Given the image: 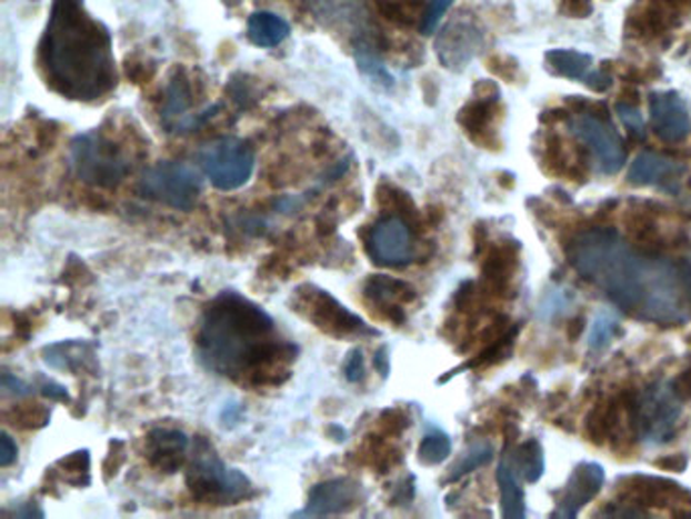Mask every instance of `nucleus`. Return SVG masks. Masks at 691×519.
<instances>
[{
	"label": "nucleus",
	"mask_w": 691,
	"mask_h": 519,
	"mask_svg": "<svg viewBox=\"0 0 691 519\" xmlns=\"http://www.w3.org/2000/svg\"><path fill=\"white\" fill-rule=\"evenodd\" d=\"M193 106V92L189 80L183 71H177L173 78L164 88V98H162L161 118L162 124L169 132H193L199 130L208 122L209 118H213L221 106H209L206 110L189 114Z\"/></svg>",
	"instance_id": "nucleus-13"
},
{
	"label": "nucleus",
	"mask_w": 691,
	"mask_h": 519,
	"mask_svg": "<svg viewBox=\"0 0 691 519\" xmlns=\"http://www.w3.org/2000/svg\"><path fill=\"white\" fill-rule=\"evenodd\" d=\"M617 112L621 116L624 127L629 128V134L634 139L643 140V116L639 112V108L633 104H627V102H619L617 104Z\"/></svg>",
	"instance_id": "nucleus-37"
},
{
	"label": "nucleus",
	"mask_w": 691,
	"mask_h": 519,
	"mask_svg": "<svg viewBox=\"0 0 691 519\" xmlns=\"http://www.w3.org/2000/svg\"><path fill=\"white\" fill-rule=\"evenodd\" d=\"M493 457H495V450L489 442H474L457 461V465H452L449 477H447V483H454L464 475L473 473L477 469H481L484 465L493 461Z\"/></svg>",
	"instance_id": "nucleus-29"
},
{
	"label": "nucleus",
	"mask_w": 691,
	"mask_h": 519,
	"mask_svg": "<svg viewBox=\"0 0 691 519\" xmlns=\"http://www.w3.org/2000/svg\"><path fill=\"white\" fill-rule=\"evenodd\" d=\"M483 46V33L473 19L459 14L437 39V56L447 70L461 71Z\"/></svg>",
	"instance_id": "nucleus-14"
},
{
	"label": "nucleus",
	"mask_w": 691,
	"mask_h": 519,
	"mask_svg": "<svg viewBox=\"0 0 691 519\" xmlns=\"http://www.w3.org/2000/svg\"><path fill=\"white\" fill-rule=\"evenodd\" d=\"M681 400L671 383H653L637 396V432L653 445H665L675 437L681 418Z\"/></svg>",
	"instance_id": "nucleus-9"
},
{
	"label": "nucleus",
	"mask_w": 691,
	"mask_h": 519,
	"mask_svg": "<svg viewBox=\"0 0 691 519\" xmlns=\"http://www.w3.org/2000/svg\"><path fill=\"white\" fill-rule=\"evenodd\" d=\"M297 311L302 312L309 321L317 325L324 333L333 337H359V335H378L361 321L358 315L349 311L331 292L317 287H302L297 290L294 299Z\"/></svg>",
	"instance_id": "nucleus-10"
},
{
	"label": "nucleus",
	"mask_w": 691,
	"mask_h": 519,
	"mask_svg": "<svg viewBox=\"0 0 691 519\" xmlns=\"http://www.w3.org/2000/svg\"><path fill=\"white\" fill-rule=\"evenodd\" d=\"M93 347L88 341H61L43 349V359L53 370L71 371L92 370Z\"/></svg>",
	"instance_id": "nucleus-26"
},
{
	"label": "nucleus",
	"mask_w": 691,
	"mask_h": 519,
	"mask_svg": "<svg viewBox=\"0 0 691 519\" xmlns=\"http://www.w3.org/2000/svg\"><path fill=\"white\" fill-rule=\"evenodd\" d=\"M568 112L565 110H548L545 114H542L543 124H555L560 120H565Z\"/></svg>",
	"instance_id": "nucleus-51"
},
{
	"label": "nucleus",
	"mask_w": 691,
	"mask_h": 519,
	"mask_svg": "<svg viewBox=\"0 0 691 519\" xmlns=\"http://www.w3.org/2000/svg\"><path fill=\"white\" fill-rule=\"evenodd\" d=\"M343 373H345V380L351 381V383H358L365 378V359H363V351L359 347L347 356Z\"/></svg>",
	"instance_id": "nucleus-38"
},
{
	"label": "nucleus",
	"mask_w": 691,
	"mask_h": 519,
	"mask_svg": "<svg viewBox=\"0 0 691 519\" xmlns=\"http://www.w3.org/2000/svg\"><path fill=\"white\" fill-rule=\"evenodd\" d=\"M450 450H452V445H450L449 435H444L442 430H430L418 447V459L422 465L432 467V465L447 461Z\"/></svg>",
	"instance_id": "nucleus-31"
},
{
	"label": "nucleus",
	"mask_w": 691,
	"mask_h": 519,
	"mask_svg": "<svg viewBox=\"0 0 691 519\" xmlns=\"http://www.w3.org/2000/svg\"><path fill=\"white\" fill-rule=\"evenodd\" d=\"M487 68H489L491 73H495L499 80L509 81V83L518 81L519 63L515 59L509 58V56H493V58H489Z\"/></svg>",
	"instance_id": "nucleus-36"
},
{
	"label": "nucleus",
	"mask_w": 691,
	"mask_h": 519,
	"mask_svg": "<svg viewBox=\"0 0 691 519\" xmlns=\"http://www.w3.org/2000/svg\"><path fill=\"white\" fill-rule=\"evenodd\" d=\"M187 487L203 506H236L254 496V485L240 471L219 459L213 445L197 437L193 459L187 469Z\"/></svg>",
	"instance_id": "nucleus-5"
},
{
	"label": "nucleus",
	"mask_w": 691,
	"mask_h": 519,
	"mask_svg": "<svg viewBox=\"0 0 691 519\" xmlns=\"http://www.w3.org/2000/svg\"><path fill=\"white\" fill-rule=\"evenodd\" d=\"M545 63L555 76H562L568 80H584L588 70L592 66V58L580 51L570 49H553L545 53Z\"/></svg>",
	"instance_id": "nucleus-28"
},
{
	"label": "nucleus",
	"mask_w": 691,
	"mask_h": 519,
	"mask_svg": "<svg viewBox=\"0 0 691 519\" xmlns=\"http://www.w3.org/2000/svg\"><path fill=\"white\" fill-rule=\"evenodd\" d=\"M680 23L681 14L671 11L663 2L645 0L643 4L639 2L631 11L627 27H629L631 36L641 37V39H655V37L665 36L668 31Z\"/></svg>",
	"instance_id": "nucleus-23"
},
{
	"label": "nucleus",
	"mask_w": 691,
	"mask_h": 519,
	"mask_svg": "<svg viewBox=\"0 0 691 519\" xmlns=\"http://www.w3.org/2000/svg\"><path fill=\"white\" fill-rule=\"evenodd\" d=\"M203 181L189 162L164 161L147 169L139 181L140 196L179 211H191L201 197Z\"/></svg>",
	"instance_id": "nucleus-7"
},
{
	"label": "nucleus",
	"mask_w": 691,
	"mask_h": 519,
	"mask_svg": "<svg viewBox=\"0 0 691 519\" xmlns=\"http://www.w3.org/2000/svg\"><path fill=\"white\" fill-rule=\"evenodd\" d=\"M578 139L592 150L599 162L600 173L617 174L624 164L627 150L619 132L611 127V120H600L597 116L578 114L572 122Z\"/></svg>",
	"instance_id": "nucleus-12"
},
{
	"label": "nucleus",
	"mask_w": 691,
	"mask_h": 519,
	"mask_svg": "<svg viewBox=\"0 0 691 519\" xmlns=\"http://www.w3.org/2000/svg\"><path fill=\"white\" fill-rule=\"evenodd\" d=\"M365 297L375 307L383 309L392 321L402 323V305L412 302L415 299V290L408 282H403V280L380 275V277L369 278L368 282H365Z\"/></svg>",
	"instance_id": "nucleus-24"
},
{
	"label": "nucleus",
	"mask_w": 691,
	"mask_h": 519,
	"mask_svg": "<svg viewBox=\"0 0 691 519\" xmlns=\"http://www.w3.org/2000/svg\"><path fill=\"white\" fill-rule=\"evenodd\" d=\"M584 323H587L584 317H577V319L570 321V325H568V339H570V341H574V339L580 337L582 329H584Z\"/></svg>",
	"instance_id": "nucleus-50"
},
{
	"label": "nucleus",
	"mask_w": 691,
	"mask_h": 519,
	"mask_svg": "<svg viewBox=\"0 0 691 519\" xmlns=\"http://www.w3.org/2000/svg\"><path fill=\"white\" fill-rule=\"evenodd\" d=\"M189 439L177 428H154L147 437V459L161 473H177L184 465Z\"/></svg>",
	"instance_id": "nucleus-19"
},
{
	"label": "nucleus",
	"mask_w": 691,
	"mask_h": 519,
	"mask_svg": "<svg viewBox=\"0 0 691 519\" xmlns=\"http://www.w3.org/2000/svg\"><path fill=\"white\" fill-rule=\"evenodd\" d=\"M673 392L680 396L681 400H690L691 398V361L685 370L681 371L675 380L671 381Z\"/></svg>",
	"instance_id": "nucleus-46"
},
{
	"label": "nucleus",
	"mask_w": 691,
	"mask_h": 519,
	"mask_svg": "<svg viewBox=\"0 0 691 519\" xmlns=\"http://www.w3.org/2000/svg\"><path fill=\"white\" fill-rule=\"evenodd\" d=\"M378 2H380L381 11L385 12L390 19H395L400 23H410L422 0H378Z\"/></svg>",
	"instance_id": "nucleus-34"
},
{
	"label": "nucleus",
	"mask_w": 691,
	"mask_h": 519,
	"mask_svg": "<svg viewBox=\"0 0 691 519\" xmlns=\"http://www.w3.org/2000/svg\"><path fill=\"white\" fill-rule=\"evenodd\" d=\"M312 17L334 33L345 36L353 43L359 70L378 83H390L392 78L383 68L375 29L371 27L365 0H300Z\"/></svg>",
	"instance_id": "nucleus-4"
},
{
	"label": "nucleus",
	"mask_w": 691,
	"mask_h": 519,
	"mask_svg": "<svg viewBox=\"0 0 691 519\" xmlns=\"http://www.w3.org/2000/svg\"><path fill=\"white\" fill-rule=\"evenodd\" d=\"M39 66L47 83L68 100L93 102L116 86L112 37L83 0H53Z\"/></svg>",
	"instance_id": "nucleus-3"
},
{
	"label": "nucleus",
	"mask_w": 691,
	"mask_h": 519,
	"mask_svg": "<svg viewBox=\"0 0 691 519\" xmlns=\"http://www.w3.org/2000/svg\"><path fill=\"white\" fill-rule=\"evenodd\" d=\"M197 161L211 186L219 191H236L246 186L256 169L254 150L248 142L236 137H223L209 142L199 150Z\"/></svg>",
	"instance_id": "nucleus-8"
},
{
	"label": "nucleus",
	"mask_w": 691,
	"mask_h": 519,
	"mask_svg": "<svg viewBox=\"0 0 691 519\" xmlns=\"http://www.w3.org/2000/svg\"><path fill=\"white\" fill-rule=\"evenodd\" d=\"M560 11L572 19H587L592 12V0H560Z\"/></svg>",
	"instance_id": "nucleus-41"
},
{
	"label": "nucleus",
	"mask_w": 691,
	"mask_h": 519,
	"mask_svg": "<svg viewBox=\"0 0 691 519\" xmlns=\"http://www.w3.org/2000/svg\"><path fill=\"white\" fill-rule=\"evenodd\" d=\"M584 80H587V86L592 92L599 93L607 92L612 83L611 76L604 70L592 71V73H588Z\"/></svg>",
	"instance_id": "nucleus-45"
},
{
	"label": "nucleus",
	"mask_w": 691,
	"mask_h": 519,
	"mask_svg": "<svg viewBox=\"0 0 691 519\" xmlns=\"http://www.w3.org/2000/svg\"><path fill=\"white\" fill-rule=\"evenodd\" d=\"M197 356L209 371L248 383H278L294 349L278 335L268 312L236 290H223L203 309Z\"/></svg>",
	"instance_id": "nucleus-2"
},
{
	"label": "nucleus",
	"mask_w": 691,
	"mask_h": 519,
	"mask_svg": "<svg viewBox=\"0 0 691 519\" xmlns=\"http://www.w3.org/2000/svg\"><path fill=\"white\" fill-rule=\"evenodd\" d=\"M363 499H365L363 487L355 479H349V477L329 479L312 487L307 508L299 511L297 516H302V518L341 516V513H349L359 508Z\"/></svg>",
	"instance_id": "nucleus-15"
},
{
	"label": "nucleus",
	"mask_w": 691,
	"mask_h": 519,
	"mask_svg": "<svg viewBox=\"0 0 691 519\" xmlns=\"http://www.w3.org/2000/svg\"><path fill=\"white\" fill-rule=\"evenodd\" d=\"M659 2H663L665 7L678 12V14H685V12L691 11V0H659Z\"/></svg>",
	"instance_id": "nucleus-49"
},
{
	"label": "nucleus",
	"mask_w": 691,
	"mask_h": 519,
	"mask_svg": "<svg viewBox=\"0 0 691 519\" xmlns=\"http://www.w3.org/2000/svg\"><path fill=\"white\" fill-rule=\"evenodd\" d=\"M290 36V24L274 12H254L248 21V37L258 47H277Z\"/></svg>",
	"instance_id": "nucleus-27"
},
{
	"label": "nucleus",
	"mask_w": 691,
	"mask_h": 519,
	"mask_svg": "<svg viewBox=\"0 0 691 519\" xmlns=\"http://www.w3.org/2000/svg\"><path fill=\"white\" fill-rule=\"evenodd\" d=\"M70 164L80 181L104 189L122 183L132 169L127 152L100 132H83L71 140Z\"/></svg>",
	"instance_id": "nucleus-6"
},
{
	"label": "nucleus",
	"mask_w": 691,
	"mask_h": 519,
	"mask_svg": "<svg viewBox=\"0 0 691 519\" xmlns=\"http://www.w3.org/2000/svg\"><path fill=\"white\" fill-rule=\"evenodd\" d=\"M497 112L499 100L495 98H474L459 112V124L479 147L495 150L499 149V139L493 130Z\"/></svg>",
	"instance_id": "nucleus-20"
},
{
	"label": "nucleus",
	"mask_w": 691,
	"mask_h": 519,
	"mask_svg": "<svg viewBox=\"0 0 691 519\" xmlns=\"http://www.w3.org/2000/svg\"><path fill=\"white\" fill-rule=\"evenodd\" d=\"M373 363H375V370L380 371L381 378H388V373H390V358H388L385 347L378 349V353H375V358H373Z\"/></svg>",
	"instance_id": "nucleus-48"
},
{
	"label": "nucleus",
	"mask_w": 691,
	"mask_h": 519,
	"mask_svg": "<svg viewBox=\"0 0 691 519\" xmlns=\"http://www.w3.org/2000/svg\"><path fill=\"white\" fill-rule=\"evenodd\" d=\"M568 258L580 277L634 319L663 327L688 321L683 266L675 268L651 252L639 254L607 228L578 233L568 246Z\"/></svg>",
	"instance_id": "nucleus-1"
},
{
	"label": "nucleus",
	"mask_w": 691,
	"mask_h": 519,
	"mask_svg": "<svg viewBox=\"0 0 691 519\" xmlns=\"http://www.w3.org/2000/svg\"><path fill=\"white\" fill-rule=\"evenodd\" d=\"M519 473L528 483H538L543 471H545V459H543L542 445L535 439L525 440L518 452H515Z\"/></svg>",
	"instance_id": "nucleus-30"
},
{
	"label": "nucleus",
	"mask_w": 691,
	"mask_h": 519,
	"mask_svg": "<svg viewBox=\"0 0 691 519\" xmlns=\"http://www.w3.org/2000/svg\"><path fill=\"white\" fill-rule=\"evenodd\" d=\"M17 457H19L17 442L7 432H2V437H0V465L11 467L12 462L17 461Z\"/></svg>",
	"instance_id": "nucleus-43"
},
{
	"label": "nucleus",
	"mask_w": 691,
	"mask_h": 519,
	"mask_svg": "<svg viewBox=\"0 0 691 519\" xmlns=\"http://www.w3.org/2000/svg\"><path fill=\"white\" fill-rule=\"evenodd\" d=\"M474 93H477V98H495L499 100V88H497L495 81L481 80L479 83H474Z\"/></svg>",
	"instance_id": "nucleus-47"
},
{
	"label": "nucleus",
	"mask_w": 691,
	"mask_h": 519,
	"mask_svg": "<svg viewBox=\"0 0 691 519\" xmlns=\"http://www.w3.org/2000/svg\"><path fill=\"white\" fill-rule=\"evenodd\" d=\"M661 76V71L655 66H645V68H629L627 71H622V80L627 83H651Z\"/></svg>",
	"instance_id": "nucleus-39"
},
{
	"label": "nucleus",
	"mask_w": 691,
	"mask_h": 519,
	"mask_svg": "<svg viewBox=\"0 0 691 519\" xmlns=\"http://www.w3.org/2000/svg\"><path fill=\"white\" fill-rule=\"evenodd\" d=\"M685 173V167L681 162L661 157L655 152H643L634 159L627 179L631 186L647 187L659 186L671 189Z\"/></svg>",
	"instance_id": "nucleus-21"
},
{
	"label": "nucleus",
	"mask_w": 691,
	"mask_h": 519,
	"mask_svg": "<svg viewBox=\"0 0 691 519\" xmlns=\"http://www.w3.org/2000/svg\"><path fill=\"white\" fill-rule=\"evenodd\" d=\"M604 485V471L599 462H580L574 473L570 475L553 518L574 519L582 508L599 496Z\"/></svg>",
	"instance_id": "nucleus-17"
},
{
	"label": "nucleus",
	"mask_w": 691,
	"mask_h": 519,
	"mask_svg": "<svg viewBox=\"0 0 691 519\" xmlns=\"http://www.w3.org/2000/svg\"><path fill=\"white\" fill-rule=\"evenodd\" d=\"M59 465L63 467L66 481L71 485H88L90 481L86 477H90V452L88 450H78L70 455L68 459H61Z\"/></svg>",
	"instance_id": "nucleus-33"
},
{
	"label": "nucleus",
	"mask_w": 691,
	"mask_h": 519,
	"mask_svg": "<svg viewBox=\"0 0 691 519\" xmlns=\"http://www.w3.org/2000/svg\"><path fill=\"white\" fill-rule=\"evenodd\" d=\"M369 256L373 262L390 268H402L414 262L415 243L410 226L395 216L381 218L369 233Z\"/></svg>",
	"instance_id": "nucleus-11"
},
{
	"label": "nucleus",
	"mask_w": 691,
	"mask_h": 519,
	"mask_svg": "<svg viewBox=\"0 0 691 519\" xmlns=\"http://www.w3.org/2000/svg\"><path fill=\"white\" fill-rule=\"evenodd\" d=\"M621 331V321L614 312H600L599 317L594 319L592 329H590V337H588V347L592 351H602L607 347L611 346L612 339Z\"/></svg>",
	"instance_id": "nucleus-32"
},
{
	"label": "nucleus",
	"mask_w": 691,
	"mask_h": 519,
	"mask_svg": "<svg viewBox=\"0 0 691 519\" xmlns=\"http://www.w3.org/2000/svg\"><path fill=\"white\" fill-rule=\"evenodd\" d=\"M497 483L501 491V508L503 518H525V496L519 485V467L515 455L505 452L497 467Z\"/></svg>",
	"instance_id": "nucleus-25"
},
{
	"label": "nucleus",
	"mask_w": 691,
	"mask_h": 519,
	"mask_svg": "<svg viewBox=\"0 0 691 519\" xmlns=\"http://www.w3.org/2000/svg\"><path fill=\"white\" fill-rule=\"evenodd\" d=\"M619 497L622 501H631L627 506H643V508H669L675 503L688 506L691 503V491L683 489L681 485L647 477V475H633L622 479Z\"/></svg>",
	"instance_id": "nucleus-16"
},
{
	"label": "nucleus",
	"mask_w": 691,
	"mask_h": 519,
	"mask_svg": "<svg viewBox=\"0 0 691 519\" xmlns=\"http://www.w3.org/2000/svg\"><path fill=\"white\" fill-rule=\"evenodd\" d=\"M659 469L663 471H673V473H683L688 469V457L685 455H668V457H661L653 462Z\"/></svg>",
	"instance_id": "nucleus-44"
},
{
	"label": "nucleus",
	"mask_w": 691,
	"mask_h": 519,
	"mask_svg": "<svg viewBox=\"0 0 691 519\" xmlns=\"http://www.w3.org/2000/svg\"><path fill=\"white\" fill-rule=\"evenodd\" d=\"M651 120L657 137L663 142H681L690 134V110L675 92L651 93Z\"/></svg>",
	"instance_id": "nucleus-18"
},
{
	"label": "nucleus",
	"mask_w": 691,
	"mask_h": 519,
	"mask_svg": "<svg viewBox=\"0 0 691 519\" xmlns=\"http://www.w3.org/2000/svg\"><path fill=\"white\" fill-rule=\"evenodd\" d=\"M2 390H4V393H9V396H14V398H24V396L33 393V386H29L27 381L19 380L17 376L4 371L2 373Z\"/></svg>",
	"instance_id": "nucleus-40"
},
{
	"label": "nucleus",
	"mask_w": 691,
	"mask_h": 519,
	"mask_svg": "<svg viewBox=\"0 0 691 519\" xmlns=\"http://www.w3.org/2000/svg\"><path fill=\"white\" fill-rule=\"evenodd\" d=\"M39 390H41V393H43L46 398L53 400V402H70V393H68V388H66V386H61L58 381L41 380Z\"/></svg>",
	"instance_id": "nucleus-42"
},
{
	"label": "nucleus",
	"mask_w": 691,
	"mask_h": 519,
	"mask_svg": "<svg viewBox=\"0 0 691 519\" xmlns=\"http://www.w3.org/2000/svg\"><path fill=\"white\" fill-rule=\"evenodd\" d=\"M452 2L454 0H430L427 12L422 14V21H420V31L424 36H430V33L437 31L438 23L442 21L444 12L449 11Z\"/></svg>",
	"instance_id": "nucleus-35"
},
{
	"label": "nucleus",
	"mask_w": 691,
	"mask_h": 519,
	"mask_svg": "<svg viewBox=\"0 0 691 519\" xmlns=\"http://www.w3.org/2000/svg\"><path fill=\"white\" fill-rule=\"evenodd\" d=\"M519 266L518 242H503L491 248V252L484 258L483 277L484 285L491 295L508 299L511 297V280Z\"/></svg>",
	"instance_id": "nucleus-22"
}]
</instances>
